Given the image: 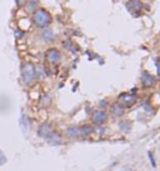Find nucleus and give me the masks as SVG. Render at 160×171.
I'll list each match as a JSON object with an SVG mask.
<instances>
[{"label": "nucleus", "mask_w": 160, "mask_h": 171, "mask_svg": "<svg viewBox=\"0 0 160 171\" xmlns=\"http://www.w3.org/2000/svg\"><path fill=\"white\" fill-rule=\"evenodd\" d=\"M108 120V114L105 111H97L93 116V122L97 125H103Z\"/></svg>", "instance_id": "6e6552de"}, {"label": "nucleus", "mask_w": 160, "mask_h": 171, "mask_svg": "<svg viewBox=\"0 0 160 171\" xmlns=\"http://www.w3.org/2000/svg\"><path fill=\"white\" fill-rule=\"evenodd\" d=\"M136 95L135 94H133V93H124V94H121L119 95V104L120 105H123V106H126V108H129V106H133L134 104L136 102Z\"/></svg>", "instance_id": "7ed1b4c3"}, {"label": "nucleus", "mask_w": 160, "mask_h": 171, "mask_svg": "<svg viewBox=\"0 0 160 171\" xmlns=\"http://www.w3.org/2000/svg\"><path fill=\"white\" fill-rule=\"evenodd\" d=\"M91 133H93V128L90 126V125H83V126L80 128V135H83V136H88Z\"/></svg>", "instance_id": "f8f14e48"}, {"label": "nucleus", "mask_w": 160, "mask_h": 171, "mask_svg": "<svg viewBox=\"0 0 160 171\" xmlns=\"http://www.w3.org/2000/svg\"><path fill=\"white\" fill-rule=\"evenodd\" d=\"M105 105H106V101H101V108H105Z\"/></svg>", "instance_id": "6ab92c4d"}, {"label": "nucleus", "mask_w": 160, "mask_h": 171, "mask_svg": "<svg viewBox=\"0 0 160 171\" xmlns=\"http://www.w3.org/2000/svg\"><path fill=\"white\" fill-rule=\"evenodd\" d=\"M4 162H6V157L3 153H0V165H3Z\"/></svg>", "instance_id": "dca6fc26"}, {"label": "nucleus", "mask_w": 160, "mask_h": 171, "mask_svg": "<svg viewBox=\"0 0 160 171\" xmlns=\"http://www.w3.org/2000/svg\"><path fill=\"white\" fill-rule=\"evenodd\" d=\"M53 126L50 124H43L39 128V131H38V134H39L40 137H44V139H48L50 136V134L53 133Z\"/></svg>", "instance_id": "0eeeda50"}, {"label": "nucleus", "mask_w": 160, "mask_h": 171, "mask_svg": "<svg viewBox=\"0 0 160 171\" xmlns=\"http://www.w3.org/2000/svg\"><path fill=\"white\" fill-rule=\"evenodd\" d=\"M148 156H149V160L151 161V165L153 166H156V162H155V159H154V155H153V153H148Z\"/></svg>", "instance_id": "2eb2a0df"}, {"label": "nucleus", "mask_w": 160, "mask_h": 171, "mask_svg": "<svg viewBox=\"0 0 160 171\" xmlns=\"http://www.w3.org/2000/svg\"><path fill=\"white\" fill-rule=\"evenodd\" d=\"M66 135L69 137H78L80 136V128L79 126H72L69 128L68 131H66Z\"/></svg>", "instance_id": "9b49d317"}, {"label": "nucleus", "mask_w": 160, "mask_h": 171, "mask_svg": "<svg viewBox=\"0 0 160 171\" xmlns=\"http://www.w3.org/2000/svg\"><path fill=\"white\" fill-rule=\"evenodd\" d=\"M33 19H34V23L39 28H46L52 23V16H50V14L45 9H38L34 13Z\"/></svg>", "instance_id": "f257e3e1"}, {"label": "nucleus", "mask_w": 160, "mask_h": 171, "mask_svg": "<svg viewBox=\"0 0 160 171\" xmlns=\"http://www.w3.org/2000/svg\"><path fill=\"white\" fill-rule=\"evenodd\" d=\"M142 83L145 88H151L154 86L155 83H156V79L150 73H148V71H144L143 73V76H142Z\"/></svg>", "instance_id": "423d86ee"}, {"label": "nucleus", "mask_w": 160, "mask_h": 171, "mask_svg": "<svg viewBox=\"0 0 160 171\" xmlns=\"http://www.w3.org/2000/svg\"><path fill=\"white\" fill-rule=\"evenodd\" d=\"M36 76V71L33 64H25L23 66V79L25 84H31Z\"/></svg>", "instance_id": "f03ea898"}, {"label": "nucleus", "mask_w": 160, "mask_h": 171, "mask_svg": "<svg viewBox=\"0 0 160 171\" xmlns=\"http://www.w3.org/2000/svg\"><path fill=\"white\" fill-rule=\"evenodd\" d=\"M23 3H25V0H16V4H18L19 6H21Z\"/></svg>", "instance_id": "a211bd4d"}, {"label": "nucleus", "mask_w": 160, "mask_h": 171, "mask_svg": "<svg viewBox=\"0 0 160 171\" xmlns=\"http://www.w3.org/2000/svg\"><path fill=\"white\" fill-rule=\"evenodd\" d=\"M156 68H158V74L160 76V60H158V63H156Z\"/></svg>", "instance_id": "f3484780"}, {"label": "nucleus", "mask_w": 160, "mask_h": 171, "mask_svg": "<svg viewBox=\"0 0 160 171\" xmlns=\"http://www.w3.org/2000/svg\"><path fill=\"white\" fill-rule=\"evenodd\" d=\"M111 114L114 116H123L124 115V106L120 104L111 105Z\"/></svg>", "instance_id": "1a4fd4ad"}, {"label": "nucleus", "mask_w": 160, "mask_h": 171, "mask_svg": "<svg viewBox=\"0 0 160 171\" xmlns=\"http://www.w3.org/2000/svg\"><path fill=\"white\" fill-rule=\"evenodd\" d=\"M43 38L45 39L46 41L54 40V34H53V31H50V30H46V31H44V34H43Z\"/></svg>", "instance_id": "4468645a"}, {"label": "nucleus", "mask_w": 160, "mask_h": 171, "mask_svg": "<svg viewBox=\"0 0 160 171\" xmlns=\"http://www.w3.org/2000/svg\"><path fill=\"white\" fill-rule=\"evenodd\" d=\"M46 140L52 144V145H58V144H61V136H60V134H58V133H55V131H53Z\"/></svg>", "instance_id": "9d476101"}, {"label": "nucleus", "mask_w": 160, "mask_h": 171, "mask_svg": "<svg viewBox=\"0 0 160 171\" xmlns=\"http://www.w3.org/2000/svg\"><path fill=\"white\" fill-rule=\"evenodd\" d=\"M46 57L50 64H59L61 60V54L56 49H50L46 52Z\"/></svg>", "instance_id": "39448f33"}, {"label": "nucleus", "mask_w": 160, "mask_h": 171, "mask_svg": "<svg viewBox=\"0 0 160 171\" xmlns=\"http://www.w3.org/2000/svg\"><path fill=\"white\" fill-rule=\"evenodd\" d=\"M126 9L129 10L134 16H139L140 11L143 9V4L140 0H129L126 3Z\"/></svg>", "instance_id": "20e7f679"}, {"label": "nucleus", "mask_w": 160, "mask_h": 171, "mask_svg": "<svg viewBox=\"0 0 160 171\" xmlns=\"http://www.w3.org/2000/svg\"><path fill=\"white\" fill-rule=\"evenodd\" d=\"M20 125H21V129L25 134H28V131H29V121L28 119L25 116H21V119H20Z\"/></svg>", "instance_id": "ddd939ff"}]
</instances>
